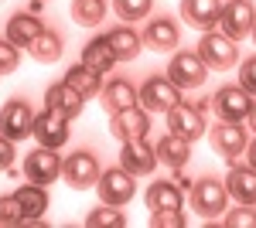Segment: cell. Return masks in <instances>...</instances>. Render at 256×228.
I'll return each instance as SVG.
<instances>
[{
	"mask_svg": "<svg viewBox=\"0 0 256 228\" xmlns=\"http://www.w3.org/2000/svg\"><path fill=\"white\" fill-rule=\"evenodd\" d=\"M195 51L202 55V61H205L208 68L226 72V68H232L239 61V41H232L229 34H222V31H205V34L198 38Z\"/></svg>",
	"mask_w": 256,
	"mask_h": 228,
	"instance_id": "cell-2",
	"label": "cell"
},
{
	"mask_svg": "<svg viewBox=\"0 0 256 228\" xmlns=\"http://www.w3.org/2000/svg\"><path fill=\"white\" fill-rule=\"evenodd\" d=\"M250 130L256 133V102H253V113H250Z\"/></svg>",
	"mask_w": 256,
	"mask_h": 228,
	"instance_id": "cell-41",
	"label": "cell"
},
{
	"mask_svg": "<svg viewBox=\"0 0 256 228\" xmlns=\"http://www.w3.org/2000/svg\"><path fill=\"white\" fill-rule=\"evenodd\" d=\"M178 41H181V31H178V24L171 17L150 20L147 31H144V44H147L150 51H174Z\"/></svg>",
	"mask_w": 256,
	"mask_h": 228,
	"instance_id": "cell-21",
	"label": "cell"
},
{
	"mask_svg": "<svg viewBox=\"0 0 256 228\" xmlns=\"http://www.w3.org/2000/svg\"><path fill=\"white\" fill-rule=\"evenodd\" d=\"M253 102L256 99L242 85H229V82L212 95V109H216V116L222 123H246L250 113H253Z\"/></svg>",
	"mask_w": 256,
	"mask_h": 228,
	"instance_id": "cell-4",
	"label": "cell"
},
{
	"mask_svg": "<svg viewBox=\"0 0 256 228\" xmlns=\"http://www.w3.org/2000/svg\"><path fill=\"white\" fill-rule=\"evenodd\" d=\"M144 205L150 211H168V208H181L184 205V191L178 188L174 181H154L147 194H144Z\"/></svg>",
	"mask_w": 256,
	"mask_h": 228,
	"instance_id": "cell-24",
	"label": "cell"
},
{
	"mask_svg": "<svg viewBox=\"0 0 256 228\" xmlns=\"http://www.w3.org/2000/svg\"><path fill=\"white\" fill-rule=\"evenodd\" d=\"M188 205L192 211H198L202 218H218L226 215V205H229V191H226V181H218L212 174L198 177L192 191H188Z\"/></svg>",
	"mask_w": 256,
	"mask_h": 228,
	"instance_id": "cell-1",
	"label": "cell"
},
{
	"mask_svg": "<svg viewBox=\"0 0 256 228\" xmlns=\"http://www.w3.org/2000/svg\"><path fill=\"white\" fill-rule=\"evenodd\" d=\"M154 147H158L160 164H168L171 171H178V167H188V160H192V140H184V136L171 133V130H168V136H160Z\"/></svg>",
	"mask_w": 256,
	"mask_h": 228,
	"instance_id": "cell-23",
	"label": "cell"
},
{
	"mask_svg": "<svg viewBox=\"0 0 256 228\" xmlns=\"http://www.w3.org/2000/svg\"><path fill=\"white\" fill-rule=\"evenodd\" d=\"M253 41H256V24H253Z\"/></svg>",
	"mask_w": 256,
	"mask_h": 228,
	"instance_id": "cell-42",
	"label": "cell"
},
{
	"mask_svg": "<svg viewBox=\"0 0 256 228\" xmlns=\"http://www.w3.org/2000/svg\"><path fill=\"white\" fill-rule=\"evenodd\" d=\"M99 99H102V109L106 113H120V109H130V106L140 102V89L130 78H113V82L102 85Z\"/></svg>",
	"mask_w": 256,
	"mask_h": 228,
	"instance_id": "cell-19",
	"label": "cell"
},
{
	"mask_svg": "<svg viewBox=\"0 0 256 228\" xmlns=\"http://www.w3.org/2000/svg\"><path fill=\"white\" fill-rule=\"evenodd\" d=\"M160 164L158 147L147 140V136H137V140H126L120 147V167L134 174V177H144V174H154V167Z\"/></svg>",
	"mask_w": 256,
	"mask_h": 228,
	"instance_id": "cell-12",
	"label": "cell"
},
{
	"mask_svg": "<svg viewBox=\"0 0 256 228\" xmlns=\"http://www.w3.org/2000/svg\"><path fill=\"white\" fill-rule=\"evenodd\" d=\"M24 177H28L31 184H41V188L55 184V181L62 177L58 150H52V147H34V150L24 157Z\"/></svg>",
	"mask_w": 256,
	"mask_h": 228,
	"instance_id": "cell-10",
	"label": "cell"
},
{
	"mask_svg": "<svg viewBox=\"0 0 256 228\" xmlns=\"http://www.w3.org/2000/svg\"><path fill=\"white\" fill-rule=\"evenodd\" d=\"M86 225L89 228H123L126 225V215L116 208V205H99V208H92L89 215H86Z\"/></svg>",
	"mask_w": 256,
	"mask_h": 228,
	"instance_id": "cell-30",
	"label": "cell"
},
{
	"mask_svg": "<svg viewBox=\"0 0 256 228\" xmlns=\"http://www.w3.org/2000/svg\"><path fill=\"white\" fill-rule=\"evenodd\" d=\"M14 198L20 201V208H24V218H44V211L52 208V198H48V188H41V184H20L14 191Z\"/></svg>",
	"mask_w": 256,
	"mask_h": 228,
	"instance_id": "cell-25",
	"label": "cell"
},
{
	"mask_svg": "<svg viewBox=\"0 0 256 228\" xmlns=\"http://www.w3.org/2000/svg\"><path fill=\"white\" fill-rule=\"evenodd\" d=\"M28 51H31V58H34V61H41V65H55V61L62 58V51H65V41H62L58 31L44 27L38 38L28 44Z\"/></svg>",
	"mask_w": 256,
	"mask_h": 228,
	"instance_id": "cell-27",
	"label": "cell"
},
{
	"mask_svg": "<svg viewBox=\"0 0 256 228\" xmlns=\"http://www.w3.org/2000/svg\"><path fill=\"white\" fill-rule=\"evenodd\" d=\"M181 92L184 89H178L168 75H150L140 85V106L147 113H168V109H174L178 102H184Z\"/></svg>",
	"mask_w": 256,
	"mask_h": 228,
	"instance_id": "cell-6",
	"label": "cell"
},
{
	"mask_svg": "<svg viewBox=\"0 0 256 228\" xmlns=\"http://www.w3.org/2000/svg\"><path fill=\"white\" fill-rule=\"evenodd\" d=\"M31 130H34V109L24 99H7L4 109H0V133L20 143V140L31 136Z\"/></svg>",
	"mask_w": 256,
	"mask_h": 228,
	"instance_id": "cell-11",
	"label": "cell"
},
{
	"mask_svg": "<svg viewBox=\"0 0 256 228\" xmlns=\"http://www.w3.org/2000/svg\"><path fill=\"white\" fill-rule=\"evenodd\" d=\"M79 61H82V65H89V68H96L99 75H106L120 58H116V51H113L110 38H106V34H96V38H89L86 44H82V58H79Z\"/></svg>",
	"mask_w": 256,
	"mask_h": 228,
	"instance_id": "cell-20",
	"label": "cell"
},
{
	"mask_svg": "<svg viewBox=\"0 0 256 228\" xmlns=\"http://www.w3.org/2000/svg\"><path fill=\"white\" fill-rule=\"evenodd\" d=\"M246 164H250V167H256V136L246 143Z\"/></svg>",
	"mask_w": 256,
	"mask_h": 228,
	"instance_id": "cell-39",
	"label": "cell"
},
{
	"mask_svg": "<svg viewBox=\"0 0 256 228\" xmlns=\"http://www.w3.org/2000/svg\"><path fill=\"white\" fill-rule=\"evenodd\" d=\"M174 184H178L181 191H192V184H195V181L184 174V167H178V171H174Z\"/></svg>",
	"mask_w": 256,
	"mask_h": 228,
	"instance_id": "cell-38",
	"label": "cell"
},
{
	"mask_svg": "<svg viewBox=\"0 0 256 228\" xmlns=\"http://www.w3.org/2000/svg\"><path fill=\"white\" fill-rule=\"evenodd\" d=\"M150 225L154 228H184L188 218L181 215V208H168V211H154L150 215Z\"/></svg>",
	"mask_w": 256,
	"mask_h": 228,
	"instance_id": "cell-35",
	"label": "cell"
},
{
	"mask_svg": "<svg viewBox=\"0 0 256 228\" xmlns=\"http://www.w3.org/2000/svg\"><path fill=\"white\" fill-rule=\"evenodd\" d=\"M154 0H113V10H116L123 20H140L150 14Z\"/></svg>",
	"mask_w": 256,
	"mask_h": 228,
	"instance_id": "cell-32",
	"label": "cell"
},
{
	"mask_svg": "<svg viewBox=\"0 0 256 228\" xmlns=\"http://www.w3.org/2000/svg\"><path fill=\"white\" fill-rule=\"evenodd\" d=\"M226 191L236 205H253L256 208V167L242 164V167H229V177H226Z\"/></svg>",
	"mask_w": 256,
	"mask_h": 228,
	"instance_id": "cell-18",
	"label": "cell"
},
{
	"mask_svg": "<svg viewBox=\"0 0 256 228\" xmlns=\"http://www.w3.org/2000/svg\"><path fill=\"white\" fill-rule=\"evenodd\" d=\"M256 24V7L250 0H226L222 3V14H218V31L229 34L232 41H242L253 34Z\"/></svg>",
	"mask_w": 256,
	"mask_h": 228,
	"instance_id": "cell-7",
	"label": "cell"
},
{
	"mask_svg": "<svg viewBox=\"0 0 256 228\" xmlns=\"http://www.w3.org/2000/svg\"><path fill=\"white\" fill-rule=\"evenodd\" d=\"M106 0H72V20L82 27H96L106 17Z\"/></svg>",
	"mask_w": 256,
	"mask_h": 228,
	"instance_id": "cell-29",
	"label": "cell"
},
{
	"mask_svg": "<svg viewBox=\"0 0 256 228\" xmlns=\"http://www.w3.org/2000/svg\"><path fill=\"white\" fill-rule=\"evenodd\" d=\"M218 14H222V0H181V17L202 34L218 27Z\"/></svg>",
	"mask_w": 256,
	"mask_h": 228,
	"instance_id": "cell-17",
	"label": "cell"
},
{
	"mask_svg": "<svg viewBox=\"0 0 256 228\" xmlns=\"http://www.w3.org/2000/svg\"><path fill=\"white\" fill-rule=\"evenodd\" d=\"M226 228H256L253 205H236L232 211H226Z\"/></svg>",
	"mask_w": 256,
	"mask_h": 228,
	"instance_id": "cell-34",
	"label": "cell"
},
{
	"mask_svg": "<svg viewBox=\"0 0 256 228\" xmlns=\"http://www.w3.org/2000/svg\"><path fill=\"white\" fill-rule=\"evenodd\" d=\"M28 10H31V14H41V10H44V0H31Z\"/></svg>",
	"mask_w": 256,
	"mask_h": 228,
	"instance_id": "cell-40",
	"label": "cell"
},
{
	"mask_svg": "<svg viewBox=\"0 0 256 228\" xmlns=\"http://www.w3.org/2000/svg\"><path fill=\"white\" fill-rule=\"evenodd\" d=\"M164 116H168V130L178 133V136H184V140H192V143L208 130V126H205V113L198 109L195 102H178L174 109H168Z\"/></svg>",
	"mask_w": 256,
	"mask_h": 228,
	"instance_id": "cell-14",
	"label": "cell"
},
{
	"mask_svg": "<svg viewBox=\"0 0 256 228\" xmlns=\"http://www.w3.org/2000/svg\"><path fill=\"white\" fill-rule=\"evenodd\" d=\"M99 157L92 150H76L72 157H65L62 160V177H65V184L72 191H89L99 184Z\"/></svg>",
	"mask_w": 256,
	"mask_h": 228,
	"instance_id": "cell-3",
	"label": "cell"
},
{
	"mask_svg": "<svg viewBox=\"0 0 256 228\" xmlns=\"http://www.w3.org/2000/svg\"><path fill=\"white\" fill-rule=\"evenodd\" d=\"M65 82H68V85H76L86 99H92V95L102 92V75H99L96 68L82 65V61H76V65H68V68H65Z\"/></svg>",
	"mask_w": 256,
	"mask_h": 228,
	"instance_id": "cell-28",
	"label": "cell"
},
{
	"mask_svg": "<svg viewBox=\"0 0 256 228\" xmlns=\"http://www.w3.org/2000/svg\"><path fill=\"white\" fill-rule=\"evenodd\" d=\"M147 130H150V113H147L144 106H130V109L110 113V133L116 136L120 143L137 140V136H147Z\"/></svg>",
	"mask_w": 256,
	"mask_h": 228,
	"instance_id": "cell-15",
	"label": "cell"
},
{
	"mask_svg": "<svg viewBox=\"0 0 256 228\" xmlns=\"http://www.w3.org/2000/svg\"><path fill=\"white\" fill-rule=\"evenodd\" d=\"M44 106L55 109V113H62V116H68V119H76V116H82V109H86V95L62 78V82H55V85L44 89Z\"/></svg>",
	"mask_w": 256,
	"mask_h": 228,
	"instance_id": "cell-16",
	"label": "cell"
},
{
	"mask_svg": "<svg viewBox=\"0 0 256 228\" xmlns=\"http://www.w3.org/2000/svg\"><path fill=\"white\" fill-rule=\"evenodd\" d=\"M24 222V208L14 194H0V228H18Z\"/></svg>",
	"mask_w": 256,
	"mask_h": 228,
	"instance_id": "cell-31",
	"label": "cell"
},
{
	"mask_svg": "<svg viewBox=\"0 0 256 228\" xmlns=\"http://www.w3.org/2000/svg\"><path fill=\"white\" fill-rule=\"evenodd\" d=\"M239 85H242V89L256 99V55L246 58V61L239 65Z\"/></svg>",
	"mask_w": 256,
	"mask_h": 228,
	"instance_id": "cell-36",
	"label": "cell"
},
{
	"mask_svg": "<svg viewBox=\"0 0 256 228\" xmlns=\"http://www.w3.org/2000/svg\"><path fill=\"white\" fill-rule=\"evenodd\" d=\"M99 201H106V205H130L134 201V194H137V177L126 171V167H106V171L99 174Z\"/></svg>",
	"mask_w": 256,
	"mask_h": 228,
	"instance_id": "cell-5",
	"label": "cell"
},
{
	"mask_svg": "<svg viewBox=\"0 0 256 228\" xmlns=\"http://www.w3.org/2000/svg\"><path fill=\"white\" fill-rule=\"evenodd\" d=\"M208 140H212V150L232 164L239 153H246L250 133H246V126H242V123H222V119H218L216 126L208 130Z\"/></svg>",
	"mask_w": 256,
	"mask_h": 228,
	"instance_id": "cell-13",
	"label": "cell"
},
{
	"mask_svg": "<svg viewBox=\"0 0 256 228\" xmlns=\"http://www.w3.org/2000/svg\"><path fill=\"white\" fill-rule=\"evenodd\" d=\"M68 116L55 113V109H41V113H34V130H31V136L38 140V147H52V150H62L65 143H68V136H72V130H68Z\"/></svg>",
	"mask_w": 256,
	"mask_h": 228,
	"instance_id": "cell-9",
	"label": "cell"
},
{
	"mask_svg": "<svg viewBox=\"0 0 256 228\" xmlns=\"http://www.w3.org/2000/svg\"><path fill=\"white\" fill-rule=\"evenodd\" d=\"M18 65H20V48L10 38H0V75L18 72Z\"/></svg>",
	"mask_w": 256,
	"mask_h": 228,
	"instance_id": "cell-33",
	"label": "cell"
},
{
	"mask_svg": "<svg viewBox=\"0 0 256 228\" xmlns=\"http://www.w3.org/2000/svg\"><path fill=\"white\" fill-rule=\"evenodd\" d=\"M41 31H44V20H41V14H31V10H18L14 17L7 20V38L14 41L18 48H28Z\"/></svg>",
	"mask_w": 256,
	"mask_h": 228,
	"instance_id": "cell-22",
	"label": "cell"
},
{
	"mask_svg": "<svg viewBox=\"0 0 256 228\" xmlns=\"http://www.w3.org/2000/svg\"><path fill=\"white\" fill-rule=\"evenodd\" d=\"M168 78L174 82L178 89H202L208 78V65L202 61L198 51H178L168 61Z\"/></svg>",
	"mask_w": 256,
	"mask_h": 228,
	"instance_id": "cell-8",
	"label": "cell"
},
{
	"mask_svg": "<svg viewBox=\"0 0 256 228\" xmlns=\"http://www.w3.org/2000/svg\"><path fill=\"white\" fill-rule=\"evenodd\" d=\"M10 164H14V140L0 133V171H10Z\"/></svg>",
	"mask_w": 256,
	"mask_h": 228,
	"instance_id": "cell-37",
	"label": "cell"
},
{
	"mask_svg": "<svg viewBox=\"0 0 256 228\" xmlns=\"http://www.w3.org/2000/svg\"><path fill=\"white\" fill-rule=\"evenodd\" d=\"M106 38H110V44H113L120 61H134L140 55V48H144V34H137L130 24H120L113 31H106Z\"/></svg>",
	"mask_w": 256,
	"mask_h": 228,
	"instance_id": "cell-26",
	"label": "cell"
}]
</instances>
